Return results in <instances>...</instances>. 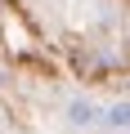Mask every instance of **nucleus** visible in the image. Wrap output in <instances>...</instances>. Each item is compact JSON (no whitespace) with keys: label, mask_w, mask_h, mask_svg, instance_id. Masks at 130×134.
<instances>
[{"label":"nucleus","mask_w":130,"mask_h":134,"mask_svg":"<svg viewBox=\"0 0 130 134\" xmlns=\"http://www.w3.org/2000/svg\"><path fill=\"white\" fill-rule=\"evenodd\" d=\"M67 121H72L76 130H90V125H99V107H94L90 98H72V103H67Z\"/></svg>","instance_id":"1"},{"label":"nucleus","mask_w":130,"mask_h":134,"mask_svg":"<svg viewBox=\"0 0 130 134\" xmlns=\"http://www.w3.org/2000/svg\"><path fill=\"white\" fill-rule=\"evenodd\" d=\"M99 121H103L108 130H117V134H121V130H126V121H130V103H126V98H117L112 107H103V112H99Z\"/></svg>","instance_id":"2"}]
</instances>
